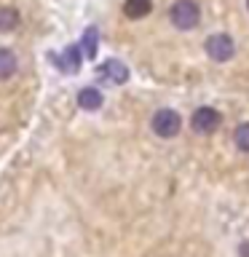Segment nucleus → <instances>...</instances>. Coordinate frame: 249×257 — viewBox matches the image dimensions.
Listing matches in <instances>:
<instances>
[{
  "label": "nucleus",
  "instance_id": "nucleus-1",
  "mask_svg": "<svg viewBox=\"0 0 249 257\" xmlns=\"http://www.w3.org/2000/svg\"><path fill=\"white\" fill-rule=\"evenodd\" d=\"M169 19L177 30H193L201 22V8L196 0H177L169 11Z\"/></svg>",
  "mask_w": 249,
  "mask_h": 257
},
{
  "label": "nucleus",
  "instance_id": "nucleus-2",
  "mask_svg": "<svg viewBox=\"0 0 249 257\" xmlns=\"http://www.w3.org/2000/svg\"><path fill=\"white\" fill-rule=\"evenodd\" d=\"M150 128H153V134H156V137H161V140H172V137L180 134V128H182V118H180V112H177V110L161 107V110L156 112V115H153Z\"/></svg>",
  "mask_w": 249,
  "mask_h": 257
},
{
  "label": "nucleus",
  "instance_id": "nucleus-3",
  "mask_svg": "<svg viewBox=\"0 0 249 257\" xmlns=\"http://www.w3.org/2000/svg\"><path fill=\"white\" fill-rule=\"evenodd\" d=\"M220 123H222V115H220V110H214V107H198L190 118V126L196 134H212L220 128Z\"/></svg>",
  "mask_w": 249,
  "mask_h": 257
},
{
  "label": "nucleus",
  "instance_id": "nucleus-4",
  "mask_svg": "<svg viewBox=\"0 0 249 257\" xmlns=\"http://www.w3.org/2000/svg\"><path fill=\"white\" fill-rule=\"evenodd\" d=\"M206 54L212 56L214 62H228L230 56L236 54V43H233L230 35L217 32V35H209V40H206Z\"/></svg>",
  "mask_w": 249,
  "mask_h": 257
},
{
  "label": "nucleus",
  "instance_id": "nucleus-5",
  "mask_svg": "<svg viewBox=\"0 0 249 257\" xmlns=\"http://www.w3.org/2000/svg\"><path fill=\"white\" fill-rule=\"evenodd\" d=\"M99 75L112 80V83H126V80H129V70H126V64H120L118 59H107L99 67Z\"/></svg>",
  "mask_w": 249,
  "mask_h": 257
},
{
  "label": "nucleus",
  "instance_id": "nucleus-6",
  "mask_svg": "<svg viewBox=\"0 0 249 257\" xmlns=\"http://www.w3.org/2000/svg\"><path fill=\"white\" fill-rule=\"evenodd\" d=\"M51 59L59 62V70H64V72H78V67H80V51H78V46H67V48H64L62 59L56 54H51Z\"/></svg>",
  "mask_w": 249,
  "mask_h": 257
},
{
  "label": "nucleus",
  "instance_id": "nucleus-7",
  "mask_svg": "<svg viewBox=\"0 0 249 257\" xmlns=\"http://www.w3.org/2000/svg\"><path fill=\"white\" fill-rule=\"evenodd\" d=\"M78 104L83 110H99L102 107V91H99V88H94V86L80 88V91H78Z\"/></svg>",
  "mask_w": 249,
  "mask_h": 257
},
{
  "label": "nucleus",
  "instance_id": "nucleus-8",
  "mask_svg": "<svg viewBox=\"0 0 249 257\" xmlns=\"http://www.w3.org/2000/svg\"><path fill=\"white\" fill-rule=\"evenodd\" d=\"M153 11V3L150 0H126L123 3V14L129 19H145Z\"/></svg>",
  "mask_w": 249,
  "mask_h": 257
},
{
  "label": "nucleus",
  "instance_id": "nucleus-9",
  "mask_svg": "<svg viewBox=\"0 0 249 257\" xmlns=\"http://www.w3.org/2000/svg\"><path fill=\"white\" fill-rule=\"evenodd\" d=\"M16 70H19V62H16L14 51H8V48H0V80L11 78Z\"/></svg>",
  "mask_w": 249,
  "mask_h": 257
},
{
  "label": "nucleus",
  "instance_id": "nucleus-10",
  "mask_svg": "<svg viewBox=\"0 0 249 257\" xmlns=\"http://www.w3.org/2000/svg\"><path fill=\"white\" fill-rule=\"evenodd\" d=\"M19 11L16 8H0V32H14L16 27H19Z\"/></svg>",
  "mask_w": 249,
  "mask_h": 257
},
{
  "label": "nucleus",
  "instance_id": "nucleus-11",
  "mask_svg": "<svg viewBox=\"0 0 249 257\" xmlns=\"http://www.w3.org/2000/svg\"><path fill=\"white\" fill-rule=\"evenodd\" d=\"M96 40H99V32H96V27H88L86 35H83V51L88 59H94L96 56Z\"/></svg>",
  "mask_w": 249,
  "mask_h": 257
},
{
  "label": "nucleus",
  "instance_id": "nucleus-12",
  "mask_svg": "<svg viewBox=\"0 0 249 257\" xmlns=\"http://www.w3.org/2000/svg\"><path fill=\"white\" fill-rule=\"evenodd\" d=\"M233 142H236L238 150L249 153V123H241V126L236 128V134H233Z\"/></svg>",
  "mask_w": 249,
  "mask_h": 257
},
{
  "label": "nucleus",
  "instance_id": "nucleus-13",
  "mask_svg": "<svg viewBox=\"0 0 249 257\" xmlns=\"http://www.w3.org/2000/svg\"><path fill=\"white\" fill-rule=\"evenodd\" d=\"M246 8H249V0H246Z\"/></svg>",
  "mask_w": 249,
  "mask_h": 257
}]
</instances>
